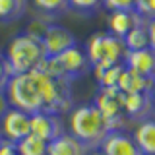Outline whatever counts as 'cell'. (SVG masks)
I'll list each match as a JSON object with an SVG mask.
<instances>
[{
    "label": "cell",
    "mask_w": 155,
    "mask_h": 155,
    "mask_svg": "<svg viewBox=\"0 0 155 155\" xmlns=\"http://www.w3.org/2000/svg\"><path fill=\"white\" fill-rule=\"evenodd\" d=\"M29 0H0V23H14L27 12Z\"/></svg>",
    "instance_id": "cell-17"
},
{
    "label": "cell",
    "mask_w": 155,
    "mask_h": 155,
    "mask_svg": "<svg viewBox=\"0 0 155 155\" xmlns=\"http://www.w3.org/2000/svg\"><path fill=\"white\" fill-rule=\"evenodd\" d=\"M101 151L105 155H142L134 136L126 134L124 130H114L101 143Z\"/></svg>",
    "instance_id": "cell-11"
},
{
    "label": "cell",
    "mask_w": 155,
    "mask_h": 155,
    "mask_svg": "<svg viewBox=\"0 0 155 155\" xmlns=\"http://www.w3.org/2000/svg\"><path fill=\"white\" fill-rule=\"evenodd\" d=\"M4 56H6L12 76L33 72L47 60V52L41 43V37L31 35L27 31L16 35L8 43Z\"/></svg>",
    "instance_id": "cell-3"
},
{
    "label": "cell",
    "mask_w": 155,
    "mask_h": 155,
    "mask_svg": "<svg viewBox=\"0 0 155 155\" xmlns=\"http://www.w3.org/2000/svg\"><path fill=\"white\" fill-rule=\"evenodd\" d=\"M8 103L27 114L51 113L62 116L74 109L72 81L52 76L45 70H33L27 74L12 76L4 89Z\"/></svg>",
    "instance_id": "cell-1"
},
{
    "label": "cell",
    "mask_w": 155,
    "mask_h": 155,
    "mask_svg": "<svg viewBox=\"0 0 155 155\" xmlns=\"http://www.w3.org/2000/svg\"><path fill=\"white\" fill-rule=\"evenodd\" d=\"M18 155H47L48 153V143L43 142L41 138L29 134L27 138H23L21 142L16 143Z\"/></svg>",
    "instance_id": "cell-21"
},
{
    "label": "cell",
    "mask_w": 155,
    "mask_h": 155,
    "mask_svg": "<svg viewBox=\"0 0 155 155\" xmlns=\"http://www.w3.org/2000/svg\"><path fill=\"white\" fill-rule=\"evenodd\" d=\"M85 54L89 58L91 70L95 68H107L114 64H122L126 56V47L122 39L110 35L109 31L93 33L85 43Z\"/></svg>",
    "instance_id": "cell-4"
},
{
    "label": "cell",
    "mask_w": 155,
    "mask_h": 155,
    "mask_svg": "<svg viewBox=\"0 0 155 155\" xmlns=\"http://www.w3.org/2000/svg\"><path fill=\"white\" fill-rule=\"evenodd\" d=\"M4 142V138H2V134H0V143H2Z\"/></svg>",
    "instance_id": "cell-31"
},
{
    "label": "cell",
    "mask_w": 155,
    "mask_h": 155,
    "mask_svg": "<svg viewBox=\"0 0 155 155\" xmlns=\"http://www.w3.org/2000/svg\"><path fill=\"white\" fill-rule=\"evenodd\" d=\"M145 21H147V19H145ZM145 21L142 25L134 27L132 31L122 39L126 51H142V48L149 47V35H147V25H145Z\"/></svg>",
    "instance_id": "cell-20"
},
{
    "label": "cell",
    "mask_w": 155,
    "mask_h": 155,
    "mask_svg": "<svg viewBox=\"0 0 155 155\" xmlns=\"http://www.w3.org/2000/svg\"><path fill=\"white\" fill-rule=\"evenodd\" d=\"M151 114V93H124V116L128 120L142 122Z\"/></svg>",
    "instance_id": "cell-13"
},
{
    "label": "cell",
    "mask_w": 155,
    "mask_h": 155,
    "mask_svg": "<svg viewBox=\"0 0 155 155\" xmlns=\"http://www.w3.org/2000/svg\"><path fill=\"white\" fill-rule=\"evenodd\" d=\"M124 66L140 76L155 80V51L151 47L142 51H126Z\"/></svg>",
    "instance_id": "cell-12"
},
{
    "label": "cell",
    "mask_w": 155,
    "mask_h": 155,
    "mask_svg": "<svg viewBox=\"0 0 155 155\" xmlns=\"http://www.w3.org/2000/svg\"><path fill=\"white\" fill-rule=\"evenodd\" d=\"M110 132L107 118L93 103L78 105L70 110V134L85 145L87 151L99 149Z\"/></svg>",
    "instance_id": "cell-2"
},
{
    "label": "cell",
    "mask_w": 155,
    "mask_h": 155,
    "mask_svg": "<svg viewBox=\"0 0 155 155\" xmlns=\"http://www.w3.org/2000/svg\"><path fill=\"white\" fill-rule=\"evenodd\" d=\"M47 155H87V149L81 142L72 136L70 132L62 134L54 142L48 143V153Z\"/></svg>",
    "instance_id": "cell-16"
},
{
    "label": "cell",
    "mask_w": 155,
    "mask_h": 155,
    "mask_svg": "<svg viewBox=\"0 0 155 155\" xmlns=\"http://www.w3.org/2000/svg\"><path fill=\"white\" fill-rule=\"evenodd\" d=\"M0 155H18V149H16V143H10L4 140L0 143Z\"/></svg>",
    "instance_id": "cell-27"
},
{
    "label": "cell",
    "mask_w": 155,
    "mask_h": 155,
    "mask_svg": "<svg viewBox=\"0 0 155 155\" xmlns=\"http://www.w3.org/2000/svg\"><path fill=\"white\" fill-rule=\"evenodd\" d=\"M10 78H12V72H10V66H8V62H6V56L0 52V91L6 89Z\"/></svg>",
    "instance_id": "cell-25"
},
{
    "label": "cell",
    "mask_w": 155,
    "mask_h": 155,
    "mask_svg": "<svg viewBox=\"0 0 155 155\" xmlns=\"http://www.w3.org/2000/svg\"><path fill=\"white\" fill-rule=\"evenodd\" d=\"M145 25H147V35H149V47L155 51V18L147 19Z\"/></svg>",
    "instance_id": "cell-26"
},
{
    "label": "cell",
    "mask_w": 155,
    "mask_h": 155,
    "mask_svg": "<svg viewBox=\"0 0 155 155\" xmlns=\"http://www.w3.org/2000/svg\"><path fill=\"white\" fill-rule=\"evenodd\" d=\"M134 140L142 155H155V114L136 124Z\"/></svg>",
    "instance_id": "cell-14"
},
{
    "label": "cell",
    "mask_w": 155,
    "mask_h": 155,
    "mask_svg": "<svg viewBox=\"0 0 155 155\" xmlns=\"http://www.w3.org/2000/svg\"><path fill=\"white\" fill-rule=\"evenodd\" d=\"M145 21V18L138 10H124V12H109V18H107V27H109V33L118 39H124L132 31L134 27L142 25Z\"/></svg>",
    "instance_id": "cell-10"
},
{
    "label": "cell",
    "mask_w": 155,
    "mask_h": 155,
    "mask_svg": "<svg viewBox=\"0 0 155 155\" xmlns=\"http://www.w3.org/2000/svg\"><path fill=\"white\" fill-rule=\"evenodd\" d=\"M0 134L10 143H18L31 134V114L10 107L0 120Z\"/></svg>",
    "instance_id": "cell-7"
},
{
    "label": "cell",
    "mask_w": 155,
    "mask_h": 155,
    "mask_svg": "<svg viewBox=\"0 0 155 155\" xmlns=\"http://www.w3.org/2000/svg\"><path fill=\"white\" fill-rule=\"evenodd\" d=\"M41 43H43V47H45L47 58H51V56H58L60 52L76 47L78 39L74 37V33H72L70 29L51 21L47 25V29L43 31V35H41Z\"/></svg>",
    "instance_id": "cell-8"
},
{
    "label": "cell",
    "mask_w": 155,
    "mask_h": 155,
    "mask_svg": "<svg viewBox=\"0 0 155 155\" xmlns=\"http://www.w3.org/2000/svg\"><path fill=\"white\" fill-rule=\"evenodd\" d=\"M103 8H107L109 12L136 10V0H103Z\"/></svg>",
    "instance_id": "cell-23"
},
{
    "label": "cell",
    "mask_w": 155,
    "mask_h": 155,
    "mask_svg": "<svg viewBox=\"0 0 155 155\" xmlns=\"http://www.w3.org/2000/svg\"><path fill=\"white\" fill-rule=\"evenodd\" d=\"M10 109V103H8V97L4 91H0V120H2V116L6 114V110Z\"/></svg>",
    "instance_id": "cell-28"
},
{
    "label": "cell",
    "mask_w": 155,
    "mask_h": 155,
    "mask_svg": "<svg viewBox=\"0 0 155 155\" xmlns=\"http://www.w3.org/2000/svg\"><path fill=\"white\" fill-rule=\"evenodd\" d=\"M153 87H155V80L140 76L124 66V72L118 81V89L122 93H151Z\"/></svg>",
    "instance_id": "cell-15"
},
{
    "label": "cell",
    "mask_w": 155,
    "mask_h": 155,
    "mask_svg": "<svg viewBox=\"0 0 155 155\" xmlns=\"http://www.w3.org/2000/svg\"><path fill=\"white\" fill-rule=\"evenodd\" d=\"M151 105H153V114H155V87H153V91H151Z\"/></svg>",
    "instance_id": "cell-30"
},
{
    "label": "cell",
    "mask_w": 155,
    "mask_h": 155,
    "mask_svg": "<svg viewBox=\"0 0 155 155\" xmlns=\"http://www.w3.org/2000/svg\"><path fill=\"white\" fill-rule=\"evenodd\" d=\"M136 10L145 19H151L155 18V0H136Z\"/></svg>",
    "instance_id": "cell-24"
},
{
    "label": "cell",
    "mask_w": 155,
    "mask_h": 155,
    "mask_svg": "<svg viewBox=\"0 0 155 155\" xmlns=\"http://www.w3.org/2000/svg\"><path fill=\"white\" fill-rule=\"evenodd\" d=\"M39 68L48 72V74H52V76L66 78L68 81H74L78 78L85 76L87 72H91V64H89V58L85 54V48L80 47V45L60 52L58 56L47 58Z\"/></svg>",
    "instance_id": "cell-5"
},
{
    "label": "cell",
    "mask_w": 155,
    "mask_h": 155,
    "mask_svg": "<svg viewBox=\"0 0 155 155\" xmlns=\"http://www.w3.org/2000/svg\"><path fill=\"white\" fill-rule=\"evenodd\" d=\"M87 155H105L101 149H93V151H87Z\"/></svg>",
    "instance_id": "cell-29"
},
{
    "label": "cell",
    "mask_w": 155,
    "mask_h": 155,
    "mask_svg": "<svg viewBox=\"0 0 155 155\" xmlns=\"http://www.w3.org/2000/svg\"><path fill=\"white\" fill-rule=\"evenodd\" d=\"M93 105L101 110V114L107 118L110 130H122L126 122L124 116V93L118 87H99L95 95Z\"/></svg>",
    "instance_id": "cell-6"
},
{
    "label": "cell",
    "mask_w": 155,
    "mask_h": 155,
    "mask_svg": "<svg viewBox=\"0 0 155 155\" xmlns=\"http://www.w3.org/2000/svg\"><path fill=\"white\" fill-rule=\"evenodd\" d=\"M70 10L80 14H95L97 10L103 8V0H68Z\"/></svg>",
    "instance_id": "cell-22"
},
{
    "label": "cell",
    "mask_w": 155,
    "mask_h": 155,
    "mask_svg": "<svg viewBox=\"0 0 155 155\" xmlns=\"http://www.w3.org/2000/svg\"><path fill=\"white\" fill-rule=\"evenodd\" d=\"M91 72H93L99 87H118L120 76L124 72V62L122 64H114V66H107V68H95Z\"/></svg>",
    "instance_id": "cell-18"
},
{
    "label": "cell",
    "mask_w": 155,
    "mask_h": 155,
    "mask_svg": "<svg viewBox=\"0 0 155 155\" xmlns=\"http://www.w3.org/2000/svg\"><path fill=\"white\" fill-rule=\"evenodd\" d=\"M37 12H41V18H62L70 10L68 0H31Z\"/></svg>",
    "instance_id": "cell-19"
},
{
    "label": "cell",
    "mask_w": 155,
    "mask_h": 155,
    "mask_svg": "<svg viewBox=\"0 0 155 155\" xmlns=\"http://www.w3.org/2000/svg\"><path fill=\"white\" fill-rule=\"evenodd\" d=\"M31 134L41 138L43 142L51 143L56 138H60L62 134H66V130H64V122L58 114L37 113L31 114Z\"/></svg>",
    "instance_id": "cell-9"
}]
</instances>
